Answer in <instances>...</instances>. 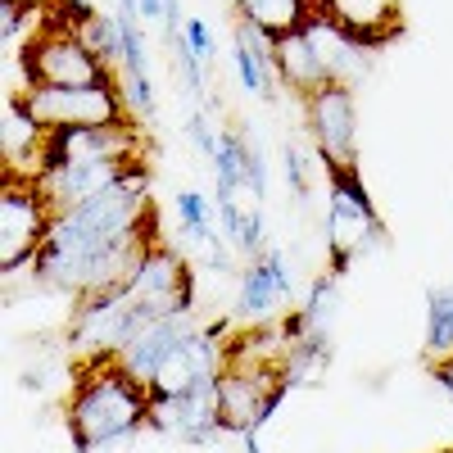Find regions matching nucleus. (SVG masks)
<instances>
[{
    "instance_id": "obj_1",
    "label": "nucleus",
    "mask_w": 453,
    "mask_h": 453,
    "mask_svg": "<svg viewBox=\"0 0 453 453\" xmlns=\"http://www.w3.org/2000/svg\"><path fill=\"white\" fill-rule=\"evenodd\" d=\"M150 408H155L150 390L119 363V354H109V358H82L64 422H68V435L78 444V453H100L109 444L145 431Z\"/></svg>"
},
{
    "instance_id": "obj_2",
    "label": "nucleus",
    "mask_w": 453,
    "mask_h": 453,
    "mask_svg": "<svg viewBox=\"0 0 453 453\" xmlns=\"http://www.w3.org/2000/svg\"><path fill=\"white\" fill-rule=\"evenodd\" d=\"M14 59L23 68L27 87H104V82H113V68L100 55H91V46L59 10L42 14V27L32 32V42Z\"/></svg>"
},
{
    "instance_id": "obj_3",
    "label": "nucleus",
    "mask_w": 453,
    "mask_h": 453,
    "mask_svg": "<svg viewBox=\"0 0 453 453\" xmlns=\"http://www.w3.org/2000/svg\"><path fill=\"white\" fill-rule=\"evenodd\" d=\"M50 226L55 204L46 200L42 181L5 177V191H0V268H5V277L32 268L42 245L50 241Z\"/></svg>"
},
{
    "instance_id": "obj_4",
    "label": "nucleus",
    "mask_w": 453,
    "mask_h": 453,
    "mask_svg": "<svg viewBox=\"0 0 453 453\" xmlns=\"http://www.w3.org/2000/svg\"><path fill=\"white\" fill-rule=\"evenodd\" d=\"M286 381L277 363H245L232 358L218 376V418L226 435H258L286 399Z\"/></svg>"
},
{
    "instance_id": "obj_5",
    "label": "nucleus",
    "mask_w": 453,
    "mask_h": 453,
    "mask_svg": "<svg viewBox=\"0 0 453 453\" xmlns=\"http://www.w3.org/2000/svg\"><path fill=\"white\" fill-rule=\"evenodd\" d=\"M127 295L136 304L141 331L150 322H164V318H186L196 313V273L177 250H168L164 241L150 245L145 258L136 263V273L127 277Z\"/></svg>"
},
{
    "instance_id": "obj_6",
    "label": "nucleus",
    "mask_w": 453,
    "mask_h": 453,
    "mask_svg": "<svg viewBox=\"0 0 453 453\" xmlns=\"http://www.w3.org/2000/svg\"><path fill=\"white\" fill-rule=\"evenodd\" d=\"M19 100L27 104V113L46 132L109 127V123H127L132 119L119 82H104V87H27V91H19Z\"/></svg>"
},
{
    "instance_id": "obj_7",
    "label": "nucleus",
    "mask_w": 453,
    "mask_h": 453,
    "mask_svg": "<svg viewBox=\"0 0 453 453\" xmlns=\"http://www.w3.org/2000/svg\"><path fill=\"white\" fill-rule=\"evenodd\" d=\"M331 177V209H326V250H331V273L345 277L354 258H363L381 241V218H376L358 173H326Z\"/></svg>"
},
{
    "instance_id": "obj_8",
    "label": "nucleus",
    "mask_w": 453,
    "mask_h": 453,
    "mask_svg": "<svg viewBox=\"0 0 453 453\" xmlns=\"http://www.w3.org/2000/svg\"><path fill=\"white\" fill-rule=\"evenodd\" d=\"M309 132L326 173H358V109L354 87H322L304 100Z\"/></svg>"
},
{
    "instance_id": "obj_9",
    "label": "nucleus",
    "mask_w": 453,
    "mask_h": 453,
    "mask_svg": "<svg viewBox=\"0 0 453 453\" xmlns=\"http://www.w3.org/2000/svg\"><path fill=\"white\" fill-rule=\"evenodd\" d=\"M295 299V281H290V263L281 245H268L258 258L245 263V273L236 277V322L245 326H268L286 313V304Z\"/></svg>"
},
{
    "instance_id": "obj_10",
    "label": "nucleus",
    "mask_w": 453,
    "mask_h": 453,
    "mask_svg": "<svg viewBox=\"0 0 453 453\" xmlns=\"http://www.w3.org/2000/svg\"><path fill=\"white\" fill-rule=\"evenodd\" d=\"M150 431L173 435L191 449L218 444V435H226L222 418H218V381H200L181 395L155 399V408H150Z\"/></svg>"
},
{
    "instance_id": "obj_11",
    "label": "nucleus",
    "mask_w": 453,
    "mask_h": 453,
    "mask_svg": "<svg viewBox=\"0 0 453 453\" xmlns=\"http://www.w3.org/2000/svg\"><path fill=\"white\" fill-rule=\"evenodd\" d=\"M145 164H132V159H91V164H64V168H50L42 173L36 181H42V191L46 200L55 204V213L73 209V204H82L100 191H109L113 181H123L127 173H136Z\"/></svg>"
},
{
    "instance_id": "obj_12",
    "label": "nucleus",
    "mask_w": 453,
    "mask_h": 453,
    "mask_svg": "<svg viewBox=\"0 0 453 453\" xmlns=\"http://www.w3.org/2000/svg\"><path fill=\"white\" fill-rule=\"evenodd\" d=\"M200 326H196V318L186 313V318H164V322H150L141 335H132L127 345L119 349V363L136 376L141 386H150L159 376V367L186 345V340H191Z\"/></svg>"
},
{
    "instance_id": "obj_13",
    "label": "nucleus",
    "mask_w": 453,
    "mask_h": 453,
    "mask_svg": "<svg viewBox=\"0 0 453 453\" xmlns=\"http://www.w3.org/2000/svg\"><path fill=\"white\" fill-rule=\"evenodd\" d=\"M46 127L27 113L19 96H5V132H0V159L5 177H42V155H46Z\"/></svg>"
},
{
    "instance_id": "obj_14",
    "label": "nucleus",
    "mask_w": 453,
    "mask_h": 453,
    "mask_svg": "<svg viewBox=\"0 0 453 453\" xmlns=\"http://www.w3.org/2000/svg\"><path fill=\"white\" fill-rule=\"evenodd\" d=\"M232 64H236V78L250 96L277 104V82H281V68H277V42H268L258 27L236 19L232 32Z\"/></svg>"
},
{
    "instance_id": "obj_15",
    "label": "nucleus",
    "mask_w": 453,
    "mask_h": 453,
    "mask_svg": "<svg viewBox=\"0 0 453 453\" xmlns=\"http://www.w3.org/2000/svg\"><path fill=\"white\" fill-rule=\"evenodd\" d=\"M318 14L358 36L363 46L386 42L399 23V0H318Z\"/></svg>"
},
{
    "instance_id": "obj_16",
    "label": "nucleus",
    "mask_w": 453,
    "mask_h": 453,
    "mask_svg": "<svg viewBox=\"0 0 453 453\" xmlns=\"http://www.w3.org/2000/svg\"><path fill=\"white\" fill-rule=\"evenodd\" d=\"M236 10L241 23L258 27L268 42H286L318 19V0H236Z\"/></svg>"
},
{
    "instance_id": "obj_17",
    "label": "nucleus",
    "mask_w": 453,
    "mask_h": 453,
    "mask_svg": "<svg viewBox=\"0 0 453 453\" xmlns=\"http://www.w3.org/2000/svg\"><path fill=\"white\" fill-rule=\"evenodd\" d=\"M326 367H331V335L290 340V349H286V358H281V381H286V390L318 386Z\"/></svg>"
},
{
    "instance_id": "obj_18",
    "label": "nucleus",
    "mask_w": 453,
    "mask_h": 453,
    "mask_svg": "<svg viewBox=\"0 0 453 453\" xmlns=\"http://www.w3.org/2000/svg\"><path fill=\"white\" fill-rule=\"evenodd\" d=\"M173 213H177V226L191 241H200L204 250H213L222 241L218 232V200H209L204 191H177L173 196Z\"/></svg>"
},
{
    "instance_id": "obj_19",
    "label": "nucleus",
    "mask_w": 453,
    "mask_h": 453,
    "mask_svg": "<svg viewBox=\"0 0 453 453\" xmlns=\"http://www.w3.org/2000/svg\"><path fill=\"white\" fill-rule=\"evenodd\" d=\"M426 358L431 367L453 358V286L426 295Z\"/></svg>"
},
{
    "instance_id": "obj_20",
    "label": "nucleus",
    "mask_w": 453,
    "mask_h": 453,
    "mask_svg": "<svg viewBox=\"0 0 453 453\" xmlns=\"http://www.w3.org/2000/svg\"><path fill=\"white\" fill-rule=\"evenodd\" d=\"M168 64H173V73L181 78V91L200 104V100H204V64L196 59L191 46H186L181 32H168Z\"/></svg>"
},
{
    "instance_id": "obj_21",
    "label": "nucleus",
    "mask_w": 453,
    "mask_h": 453,
    "mask_svg": "<svg viewBox=\"0 0 453 453\" xmlns=\"http://www.w3.org/2000/svg\"><path fill=\"white\" fill-rule=\"evenodd\" d=\"M281 168H286V186H290V196L295 200H304L309 196V177H304V155H299V145H281Z\"/></svg>"
},
{
    "instance_id": "obj_22",
    "label": "nucleus",
    "mask_w": 453,
    "mask_h": 453,
    "mask_svg": "<svg viewBox=\"0 0 453 453\" xmlns=\"http://www.w3.org/2000/svg\"><path fill=\"white\" fill-rule=\"evenodd\" d=\"M186 132H191V141L200 145V155L209 159V168H213V155H218V132L209 127V113L204 109H191L186 113Z\"/></svg>"
},
{
    "instance_id": "obj_23",
    "label": "nucleus",
    "mask_w": 453,
    "mask_h": 453,
    "mask_svg": "<svg viewBox=\"0 0 453 453\" xmlns=\"http://www.w3.org/2000/svg\"><path fill=\"white\" fill-rule=\"evenodd\" d=\"M181 36H186V46L196 50L200 64H213V50H218V46H213V27H209L204 19H186V23H181Z\"/></svg>"
},
{
    "instance_id": "obj_24",
    "label": "nucleus",
    "mask_w": 453,
    "mask_h": 453,
    "mask_svg": "<svg viewBox=\"0 0 453 453\" xmlns=\"http://www.w3.org/2000/svg\"><path fill=\"white\" fill-rule=\"evenodd\" d=\"M141 5V19H164L168 14V0H136Z\"/></svg>"
},
{
    "instance_id": "obj_25",
    "label": "nucleus",
    "mask_w": 453,
    "mask_h": 453,
    "mask_svg": "<svg viewBox=\"0 0 453 453\" xmlns=\"http://www.w3.org/2000/svg\"><path fill=\"white\" fill-rule=\"evenodd\" d=\"M435 381L453 395V358H444V363H435Z\"/></svg>"
},
{
    "instance_id": "obj_26",
    "label": "nucleus",
    "mask_w": 453,
    "mask_h": 453,
    "mask_svg": "<svg viewBox=\"0 0 453 453\" xmlns=\"http://www.w3.org/2000/svg\"><path fill=\"white\" fill-rule=\"evenodd\" d=\"M10 5H23V10H50L55 0H10Z\"/></svg>"
}]
</instances>
